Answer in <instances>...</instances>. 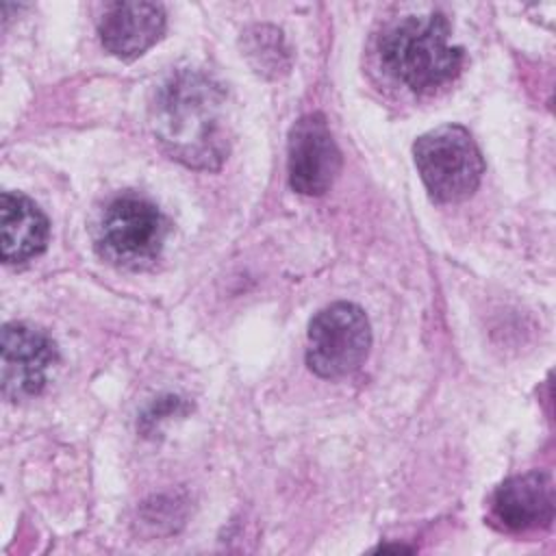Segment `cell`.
<instances>
[{
  "mask_svg": "<svg viewBox=\"0 0 556 556\" xmlns=\"http://www.w3.org/2000/svg\"><path fill=\"white\" fill-rule=\"evenodd\" d=\"M289 185L302 195H324L341 172V152L321 113L302 115L289 132Z\"/></svg>",
  "mask_w": 556,
  "mask_h": 556,
  "instance_id": "8992f818",
  "label": "cell"
},
{
  "mask_svg": "<svg viewBox=\"0 0 556 556\" xmlns=\"http://www.w3.org/2000/svg\"><path fill=\"white\" fill-rule=\"evenodd\" d=\"M56 358V345L43 330L7 324L2 328V395L20 402L41 393Z\"/></svg>",
  "mask_w": 556,
  "mask_h": 556,
  "instance_id": "52a82bcc",
  "label": "cell"
},
{
  "mask_svg": "<svg viewBox=\"0 0 556 556\" xmlns=\"http://www.w3.org/2000/svg\"><path fill=\"white\" fill-rule=\"evenodd\" d=\"M165 30V9L156 2H113L98 22L102 46L119 59H137Z\"/></svg>",
  "mask_w": 556,
  "mask_h": 556,
  "instance_id": "9c48e42d",
  "label": "cell"
},
{
  "mask_svg": "<svg viewBox=\"0 0 556 556\" xmlns=\"http://www.w3.org/2000/svg\"><path fill=\"white\" fill-rule=\"evenodd\" d=\"M371 348L365 311L352 302H332L308 324L306 365L319 378H343L356 371Z\"/></svg>",
  "mask_w": 556,
  "mask_h": 556,
  "instance_id": "5b68a950",
  "label": "cell"
},
{
  "mask_svg": "<svg viewBox=\"0 0 556 556\" xmlns=\"http://www.w3.org/2000/svg\"><path fill=\"white\" fill-rule=\"evenodd\" d=\"M150 128L169 159L191 169H219L230 152L224 85L200 70L172 72L154 91Z\"/></svg>",
  "mask_w": 556,
  "mask_h": 556,
  "instance_id": "6da1fadb",
  "label": "cell"
},
{
  "mask_svg": "<svg viewBox=\"0 0 556 556\" xmlns=\"http://www.w3.org/2000/svg\"><path fill=\"white\" fill-rule=\"evenodd\" d=\"M245 56L258 74L278 76L280 70L289 67L287 48L282 33L274 26H254L245 33Z\"/></svg>",
  "mask_w": 556,
  "mask_h": 556,
  "instance_id": "8fae6325",
  "label": "cell"
},
{
  "mask_svg": "<svg viewBox=\"0 0 556 556\" xmlns=\"http://www.w3.org/2000/svg\"><path fill=\"white\" fill-rule=\"evenodd\" d=\"M165 237L167 222L156 204L137 195H122L100 217L96 250L115 267L146 269L159 258Z\"/></svg>",
  "mask_w": 556,
  "mask_h": 556,
  "instance_id": "277c9868",
  "label": "cell"
},
{
  "mask_svg": "<svg viewBox=\"0 0 556 556\" xmlns=\"http://www.w3.org/2000/svg\"><path fill=\"white\" fill-rule=\"evenodd\" d=\"M493 519L508 532L545 528L554 519V484L543 471L506 478L491 500Z\"/></svg>",
  "mask_w": 556,
  "mask_h": 556,
  "instance_id": "ba28073f",
  "label": "cell"
},
{
  "mask_svg": "<svg viewBox=\"0 0 556 556\" xmlns=\"http://www.w3.org/2000/svg\"><path fill=\"white\" fill-rule=\"evenodd\" d=\"M413 156L428 195L439 204L467 200L484 174V159L473 137L458 124L424 132L413 146Z\"/></svg>",
  "mask_w": 556,
  "mask_h": 556,
  "instance_id": "3957f363",
  "label": "cell"
},
{
  "mask_svg": "<svg viewBox=\"0 0 556 556\" xmlns=\"http://www.w3.org/2000/svg\"><path fill=\"white\" fill-rule=\"evenodd\" d=\"M384 70L415 93L452 83L463 67V48L450 46L443 13L408 15L389 26L378 43Z\"/></svg>",
  "mask_w": 556,
  "mask_h": 556,
  "instance_id": "7a4b0ae2",
  "label": "cell"
},
{
  "mask_svg": "<svg viewBox=\"0 0 556 556\" xmlns=\"http://www.w3.org/2000/svg\"><path fill=\"white\" fill-rule=\"evenodd\" d=\"M0 235L2 261L9 265L26 263L46 250L50 224L30 198L17 191H4L0 200Z\"/></svg>",
  "mask_w": 556,
  "mask_h": 556,
  "instance_id": "30bf717a",
  "label": "cell"
}]
</instances>
